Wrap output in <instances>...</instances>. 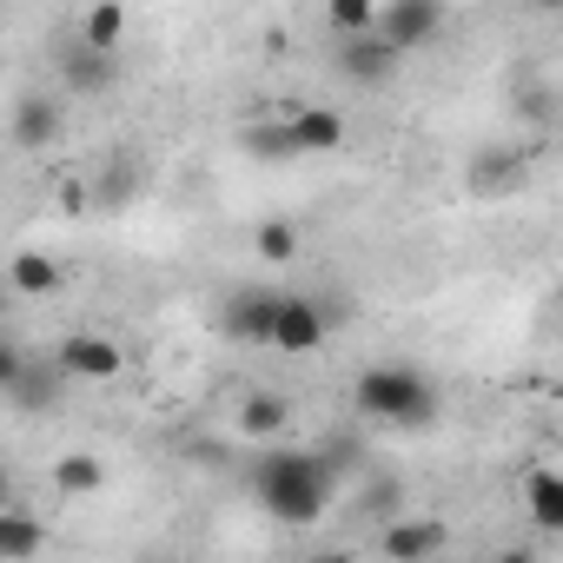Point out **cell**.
I'll return each instance as SVG.
<instances>
[{"label":"cell","instance_id":"cell-1","mask_svg":"<svg viewBox=\"0 0 563 563\" xmlns=\"http://www.w3.org/2000/svg\"><path fill=\"white\" fill-rule=\"evenodd\" d=\"M252 490H258L265 517H278V523H319L332 510V457H319V451H265Z\"/></svg>","mask_w":563,"mask_h":563},{"label":"cell","instance_id":"cell-2","mask_svg":"<svg viewBox=\"0 0 563 563\" xmlns=\"http://www.w3.org/2000/svg\"><path fill=\"white\" fill-rule=\"evenodd\" d=\"M358 411L378 418V424H398V431H418L438 418V385L418 372V365H365L358 385H352Z\"/></svg>","mask_w":563,"mask_h":563},{"label":"cell","instance_id":"cell-3","mask_svg":"<svg viewBox=\"0 0 563 563\" xmlns=\"http://www.w3.org/2000/svg\"><path fill=\"white\" fill-rule=\"evenodd\" d=\"M378 34H385L405 60H411V54H424V47L444 34V0H385Z\"/></svg>","mask_w":563,"mask_h":563},{"label":"cell","instance_id":"cell-4","mask_svg":"<svg viewBox=\"0 0 563 563\" xmlns=\"http://www.w3.org/2000/svg\"><path fill=\"white\" fill-rule=\"evenodd\" d=\"M278 306L286 292H265V286H239L219 312V332L239 339V345H272V325H278Z\"/></svg>","mask_w":563,"mask_h":563},{"label":"cell","instance_id":"cell-5","mask_svg":"<svg viewBox=\"0 0 563 563\" xmlns=\"http://www.w3.org/2000/svg\"><path fill=\"white\" fill-rule=\"evenodd\" d=\"M325 332H332V319L319 312V299L286 292V306H278V325H272V352L306 358V352H319V345H325Z\"/></svg>","mask_w":563,"mask_h":563},{"label":"cell","instance_id":"cell-6","mask_svg":"<svg viewBox=\"0 0 563 563\" xmlns=\"http://www.w3.org/2000/svg\"><path fill=\"white\" fill-rule=\"evenodd\" d=\"M398 67H405V54L372 27V34H352V41H339V74L345 80H358V87H391L398 80Z\"/></svg>","mask_w":563,"mask_h":563},{"label":"cell","instance_id":"cell-7","mask_svg":"<svg viewBox=\"0 0 563 563\" xmlns=\"http://www.w3.org/2000/svg\"><path fill=\"white\" fill-rule=\"evenodd\" d=\"M60 378H67V365H60V358H41V365L27 358L8 385H0V391H8V405H14L21 418H41V411H54V405H60Z\"/></svg>","mask_w":563,"mask_h":563},{"label":"cell","instance_id":"cell-8","mask_svg":"<svg viewBox=\"0 0 563 563\" xmlns=\"http://www.w3.org/2000/svg\"><path fill=\"white\" fill-rule=\"evenodd\" d=\"M54 358L67 365V378H93V385H107L126 358H120V345L107 339V332H67L60 345H54Z\"/></svg>","mask_w":563,"mask_h":563},{"label":"cell","instance_id":"cell-9","mask_svg":"<svg viewBox=\"0 0 563 563\" xmlns=\"http://www.w3.org/2000/svg\"><path fill=\"white\" fill-rule=\"evenodd\" d=\"M60 126H67V107L54 93H21V107H14V153H47L60 140Z\"/></svg>","mask_w":563,"mask_h":563},{"label":"cell","instance_id":"cell-10","mask_svg":"<svg viewBox=\"0 0 563 563\" xmlns=\"http://www.w3.org/2000/svg\"><path fill=\"white\" fill-rule=\"evenodd\" d=\"M113 80H120L113 54H100V47H87V41H74V47H67V60H60V87H67V93L100 100V93H113Z\"/></svg>","mask_w":563,"mask_h":563},{"label":"cell","instance_id":"cell-11","mask_svg":"<svg viewBox=\"0 0 563 563\" xmlns=\"http://www.w3.org/2000/svg\"><path fill=\"white\" fill-rule=\"evenodd\" d=\"M444 543H451V530H444L438 517H391V523H385V537H378V550H385V556H398V563L438 556Z\"/></svg>","mask_w":563,"mask_h":563},{"label":"cell","instance_id":"cell-12","mask_svg":"<svg viewBox=\"0 0 563 563\" xmlns=\"http://www.w3.org/2000/svg\"><path fill=\"white\" fill-rule=\"evenodd\" d=\"M523 146H484L477 159H471V192L477 199H510L517 192V179H523Z\"/></svg>","mask_w":563,"mask_h":563},{"label":"cell","instance_id":"cell-13","mask_svg":"<svg viewBox=\"0 0 563 563\" xmlns=\"http://www.w3.org/2000/svg\"><path fill=\"white\" fill-rule=\"evenodd\" d=\"M523 510H530V523L563 537V471H543V464L523 471Z\"/></svg>","mask_w":563,"mask_h":563},{"label":"cell","instance_id":"cell-14","mask_svg":"<svg viewBox=\"0 0 563 563\" xmlns=\"http://www.w3.org/2000/svg\"><path fill=\"white\" fill-rule=\"evenodd\" d=\"M292 424V398L286 391H252L245 405H239V431L245 438H278Z\"/></svg>","mask_w":563,"mask_h":563},{"label":"cell","instance_id":"cell-15","mask_svg":"<svg viewBox=\"0 0 563 563\" xmlns=\"http://www.w3.org/2000/svg\"><path fill=\"white\" fill-rule=\"evenodd\" d=\"M292 133H299V153H339L345 146V113L339 107H306V113H292Z\"/></svg>","mask_w":563,"mask_h":563},{"label":"cell","instance_id":"cell-16","mask_svg":"<svg viewBox=\"0 0 563 563\" xmlns=\"http://www.w3.org/2000/svg\"><path fill=\"white\" fill-rule=\"evenodd\" d=\"M54 490H60V497H93V490H107V457H93V451L54 457Z\"/></svg>","mask_w":563,"mask_h":563},{"label":"cell","instance_id":"cell-17","mask_svg":"<svg viewBox=\"0 0 563 563\" xmlns=\"http://www.w3.org/2000/svg\"><path fill=\"white\" fill-rule=\"evenodd\" d=\"M41 543H47V530L27 510H0V563H27V556H41Z\"/></svg>","mask_w":563,"mask_h":563},{"label":"cell","instance_id":"cell-18","mask_svg":"<svg viewBox=\"0 0 563 563\" xmlns=\"http://www.w3.org/2000/svg\"><path fill=\"white\" fill-rule=\"evenodd\" d=\"M8 278H14V292H21V299H47V292H60V265H54L47 252H21V258L8 265Z\"/></svg>","mask_w":563,"mask_h":563},{"label":"cell","instance_id":"cell-19","mask_svg":"<svg viewBox=\"0 0 563 563\" xmlns=\"http://www.w3.org/2000/svg\"><path fill=\"white\" fill-rule=\"evenodd\" d=\"M120 34H126V8H120V0H93L87 21H80V41H87V47H100V54H113V47H120Z\"/></svg>","mask_w":563,"mask_h":563},{"label":"cell","instance_id":"cell-20","mask_svg":"<svg viewBox=\"0 0 563 563\" xmlns=\"http://www.w3.org/2000/svg\"><path fill=\"white\" fill-rule=\"evenodd\" d=\"M378 14H385V0H325V27H332L339 41L372 34V27H378Z\"/></svg>","mask_w":563,"mask_h":563},{"label":"cell","instance_id":"cell-21","mask_svg":"<svg viewBox=\"0 0 563 563\" xmlns=\"http://www.w3.org/2000/svg\"><path fill=\"white\" fill-rule=\"evenodd\" d=\"M245 153H252V159H292V153H299V133H292V120L245 126Z\"/></svg>","mask_w":563,"mask_h":563},{"label":"cell","instance_id":"cell-22","mask_svg":"<svg viewBox=\"0 0 563 563\" xmlns=\"http://www.w3.org/2000/svg\"><path fill=\"white\" fill-rule=\"evenodd\" d=\"M252 245L265 252V265H286V258H299V225H286V219H265Z\"/></svg>","mask_w":563,"mask_h":563},{"label":"cell","instance_id":"cell-23","mask_svg":"<svg viewBox=\"0 0 563 563\" xmlns=\"http://www.w3.org/2000/svg\"><path fill=\"white\" fill-rule=\"evenodd\" d=\"M530 8H537V14H563V0H530Z\"/></svg>","mask_w":563,"mask_h":563}]
</instances>
